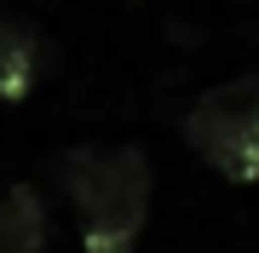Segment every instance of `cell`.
Returning <instances> with one entry per match:
<instances>
[{
    "mask_svg": "<svg viewBox=\"0 0 259 253\" xmlns=\"http://www.w3.org/2000/svg\"><path fill=\"white\" fill-rule=\"evenodd\" d=\"M52 69V40L35 23L0 18V104H23Z\"/></svg>",
    "mask_w": 259,
    "mask_h": 253,
    "instance_id": "3957f363",
    "label": "cell"
},
{
    "mask_svg": "<svg viewBox=\"0 0 259 253\" xmlns=\"http://www.w3.org/2000/svg\"><path fill=\"white\" fill-rule=\"evenodd\" d=\"M47 242H52L47 196L35 184H12L0 196V253H47Z\"/></svg>",
    "mask_w": 259,
    "mask_h": 253,
    "instance_id": "277c9868",
    "label": "cell"
},
{
    "mask_svg": "<svg viewBox=\"0 0 259 253\" xmlns=\"http://www.w3.org/2000/svg\"><path fill=\"white\" fill-rule=\"evenodd\" d=\"M58 184L81 219L87 253H133L150 225L156 167L144 144H75L58 156Z\"/></svg>",
    "mask_w": 259,
    "mask_h": 253,
    "instance_id": "6da1fadb",
    "label": "cell"
},
{
    "mask_svg": "<svg viewBox=\"0 0 259 253\" xmlns=\"http://www.w3.org/2000/svg\"><path fill=\"white\" fill-rule=\"evenodd\" d=\"M179 132L225 184H259V75L207 86L185 110Z\"/></svg>",
    "mask_w": 259,
    "mask_h": 253,
    "instance_id": "7a4b0ae2",
    "label": "cell"
}]
</instances>
